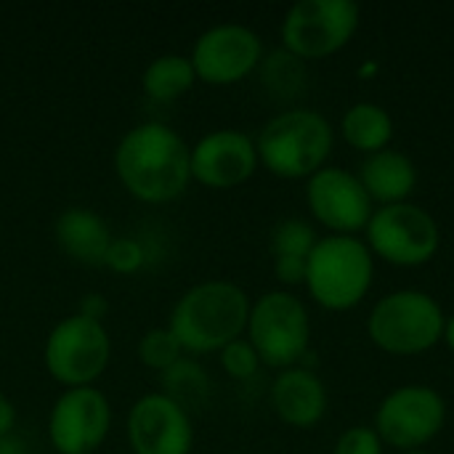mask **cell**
<instances>
[{
    "label": "cell",
    "instance_id": "1",
    "mask_svg": "<svg viewBox=\"0 0 454 454\" xmlns=\"http://www.w3.org/2000/svg\"><path fill=\"white\" fill-rule=\"evenodd\" d=\"M122 189L146 205H168L192 184V146L165 122H141L114 146Z\"/></svg>",
    "mask_w": 454,
    "mask_h": 454
},
{
    "label": "cell",
    "instance_id": "2",
    "mask_svg": "<svg viewBox=\"0 0 454 454\" xmlns=\"http://www.w3.org/2000/svg\"><path fill=\"white\" fill-rule=\"evenodd\" d=\"M253 301L229 279H207L189 287L170 311L168 330L186 356L218 354L245 338Z\"/></svg>",
    "mask_w": 454,
    "mask_h": 454
},
{
    "label": "cell",
    "instance_id": "3",
    "mask_svg": "<svg viewBox=\"0 0 454 454\" xmlns=\"http://www.w3.org/2000/svg\"><path fill=\"white\" fill-rule=\"evenodd\" d=\"M258 162L277 178L309 181L327 168L335 149L333 122L309 106H290L277 112L255 138Z\"/></svg>",
    "mask_w": 454,
    "mask_h": 454
},
{
    "label": "cell",
    "instance_id": "4",
    "mask_svg": "<svg viewBox=\"0 0 454 454\" xmlns=\"http://www.w3.org/2000/svg\"><path fill=\"white\" fill-rule=\"evenodd\" d=\"M375 282V258L359 237H319L306 263L303 287L325 311L343 314L364 303Z\"/></svg>",
    "mask_w": 454,
    "mask_h": 454
},
{
    "label": "cell",
    "instance_id": "5",
    "mask_svg": "<svg viewBox=\"0 0 454 454\" xmlns=\"http://www.w3.org/2000/svg\"><path fill=\"white\" fill-rule=\"evenodd\" d=\"M447 314L426 290H394L383 295L367 319L375 348L391 356H420L442 343Z\"/></svg>",
    "mask_w": 454,
    "mask_h": 454
},
{
    "label": "cell",
    "instance_id": "6",
    "mask_svg": "<svg viewBox=\"0 0 454 454\" xmlns=\"http://www.w3.org/2000/svg\"><path fill=\"white\" fill-rule=\"evenodd\" d=\"M245 338L255 348L261 364L290 370L309 354L311 317L306 303L290 290H271L253 301Z\"/></svg>",
    "mask_w": 454,
    "mask_h": 454
},
{
    "label": "cell",
    "instance_id": "7",
    "mask_svg": "<svg viewBox=\"0 0 454 454\" xmlns=\"http://www.w3.org/2000/svg\"><path fill=\"white\" fill-rule=\"evenodd\" d=\"M362 11L354 0H298L279 24L282 51L298 61H319L343 51L359 32Z\"/></svg>",
    "mask_w": 454,
    "mask_h": 454
},
{
    "label": "cell",
    "instance_id": "8",
    "mask_svg": "<svg viewBox=\"0 0 454 454\" xmlns=\"http://www.w3.org/2000/svg\"><path fill=\"white\" fill-rule=\"evenodd\" d=\"M112 340L104 322L69 314L53 325L43 346V364L61 388L93 386L109 367Z\"/></svg>",
    "mask_w": 454,
    "mask_h": 454
},
{
    "label": "cell",
    "instance_id": "9",
    "mask_svg": "<svg viewBox=\"0 0 454 454\" xmlns=\"http://www.w3.org/2000/svg\"><path fill=\"white\" fill-rule=\"evenodd\" d=\"M364 242L372 258L399 269H418L436 258L442 247V229L426 207L399 202L375 207L364 229Z\"/></svg>",
    "mask_w": 454,
    "mask_h": 454
},
{
    "label": "cell",
    "instance_id": "10",
    "mask_svg": "<svg viewBox=\"0 0 454 454\" xmlns=\"http://www.w3.org/2000/svg\"><path fill=\"white\" fill-rule=\"evenodd\" d=\"M447 423L444 396L420 383L399 386L378 404L372 428L386 447L399 452H415L431 444Z\"/></svg>",
    "mask_w": 454,
    "mask_h": 454
},
{
    "label": "cell",
    "instance_id": "11",
    "mask_svg": "<svg viewBox=\"0 0 454 454\" xmlns=\"http://www.w3.org/2000/svg\"><path fill=\"white\" fill-rule=\"evenodd\" d=\"M200 82L223 88L250 77L263 61V40L255 29L237 21L213 24L205 29L189 53Z\"/></svg>",
    "mask_w": 454,
    "mask_h": 454
},
{
    "label": "cell",
    "instance_id": "12",
    "mask_svg": "<svg viewBox=\"0 0 454 454\" xmlns=\"http://www.w3.org/2000/svg\"><path fill=\"white\" fill-rule=\"evenodd\" d=\"M112 428L109 399L96 388H64L48 415V442L59 454H96Z\"/></svg>",
    "mask_w": 454,
    "mask_h": 454
},
{
    "label": "cell",
    "instance_id": "13",
    "mask_svg": "<svg viewBox=\"0 0 454 454\" xmlns=\"http://www.w3.org/2000/svg\"><path fill=\"white\" fill-rule=\"evenodd\" d=\"M306 205L314 221L338 237H356L375 213L359 176L340 165H327L306 181Z\"/></svg>",
    "mask_w": 454,
    "mask_h": 454
},
{
    "label": "cell",
    "instance_id": "14",
    "mask_svg": "<svg viewBox=\"0 0 454 454\" xmlns=\"http://www.w3.org/2000/svg\"><path fill=\"white\" fill-rule=\"evenodd\" d=\"M125 434L133 454H192L194 447L189 410L162 391L133 402Z\"/></svg>",
    "mask_w": 454,
    "mask_h": 454
},
{
    "label": "cell",
    "instance_id": "15",
    "mask_svg": "<svg viewBox=\"0 0 454 454\" xmlns=\"http://www.w3.org/2000/svg\"><path fill=\"white\" fill-rule=\"evenodd\" d=\"M258 168L255 138L234 128L210 130L192 146V181L215 192L242 186Z\"/></svg>",
    "mask_w": 454,
    "mask_h": 454
},
{
    "label": "cell",
    "instance_id": "16",
    "mask_svg": "<svg viewBox=\"0 0 454 454\" xmlns=\"http://www.w3.org/2000/svg\"><path fill=\"white\" fill-rule=\"evenodd\" d=\"M271 410L274 415L298 431H311L317 428L330 407L327 386L322 378L309 370V367H290L277 375L271 383Z\"/></svg>",
    "mask_w": 454,
    "mask_h": 454
},
{
    "label": "cell",
    "instance_id": "17",
    "mask_svg": "<svg viewBox=\"0 0 454 454\" xmlns=\"http://www.w3.org/2000/svg\"><path fill=\"white\" fill-rule=\"evenodd\" d=\"M359 181L364 192L370 194L372 205H399L410 202L415 186H418V165L399 149H383L370 157H364L359 168Z\"/></svg>",
    "mask_w": 454,
    "mask_h": 454
},
{
    "label": "cell",
    "instance_id": "18",
    "mask_svg": "<svg viewBox=\"0 0 454 454\" xmlns=\"http://www.w3.org/2000/svg\"><path fill=\"white\" fill-rule=\"evenodd\" d=\"M53 239L64 255L85 266H104L112 245L106 221L90 207H67L53 223Z\"/></svg>",
    "mask_w": 454,
    "mask_h": 454
},
{
    "label": "cell",
    "instance_id": "19",
    "mask_svg": "<svg viewBox=\"0 0 454 454\" xmlns=\"http://www.w3.org/2000/svg\"><path fill=\"white\" fill-rule=\"evenodd\" d=\"M319 237L314 226L303 218H285L271 231L274 277L285 287H298L306 279V263Z\"/></svg>",
    "mask_w": 454,
    "mask_h": 454
},
{
    "label": "cell",
    "instance_id": "20",
    "mask_svg": "<svg viewBox=\"0 0 454 454\" xmlns=\"http://www.w3.org/2000/svg\"><path fill=\"white\" fill-rule=\"evenodd\" d=\"M394 117L388 114L386 106L375 101H356L348 106L340 117V136L343 141L362 152V154H375L391 146L394 141Z\"/></svg>",
    "mask_w": 454,
    "mask_h": 454
},
{
    "label": "cell",
    "instance_id": "21",
    "mask_svg": "<svg viewBox=\"0 0 454 454\" xmlns=\"http://www.w3.org/2000/svg\"><path fill=\"white\" fill-rule=\"evenodd\" d=\"M197 82V72L189 61V56L181 53H162L146 64L141 72V90L146 98L157 104H170L189 93Z\"/></svg>",
    "mask_w": 454,
    "mask_h": 454
},
{
    "label": "cell",
    "instance_id": "22",
    "mask_svg": "<svg viewBox=\"0 0 454 454\" xmlns=\"http://www.w3.org/2000/svg\"><path fill=\"white\" fill-rule=\"evenodd\" d=\"M138 362L152 370V372H168L170 367H176L186 354L181 348V343L176 340V335L168 327H154L149 333L141 335L138 340Z\"/></svg>",
    "mask_w": 454,
    "mask_h": 454
},
{
    "label": "cell",
    "instance_id": "23",
    "mask_svg": "<svg viewBox=\"0 0 454 454\" xmlns=\"http://www.w3.org/2000/svg\"><path fill=\"white\" fill-rule=\"evenodd\" d=\"M162 383H165V391L162 394H168L170 399H176L178 404H189V402H200L205 394H207V375H205V370L197 364V362H192V359H181L176 367H170L168 372H162Z\"/></svg>",
    "mask_w": 454,
    "mask_h": 454
},
{
    "label": "cell",
    "instance_id": "24",
    "mask_svg": "<svg viewBox=\"0 0 454 454\" xmlns=\"http://www.w3.org/2000/svg\"><path fill=\"white\" fill-rule=\"evenodd\" d=\"M258 69H263V82L274 96H293L295 93L293 85H298L303 74V61H298L287 51H279L263 59Z\"/></svg>",
    "mask_w": 454,
    "mask_h": 454
},
{
    "label": "cell",
    "instance_id": "25",
    "mask_svg": "<svg viewBox=\"0 0 454 454\" xmlns=\"http://www.w3.org/2000/svg\"><path fill=\"white\" fill-rule=\"evenodd\" d=\"M218 359H221L223 372L234 380H250L261 370V359L247 338H239V340L229 343L226 348H221Z\"/></svg>",
    "mask_w": 454,
    "mask_h": 454
},
{
    "label": "cell",
    "instance_id": "26",
    "mask_svg": "<svg viewBox=\"0 0 454 454\" xmlns=\"http://www.w3.org/2000/svg\"><path fill=\"white\" fill-rule=\"evenodd\" d=\"M146 263V250L138 239L133 237H114L109 250H106V258H104V266L114 274H136L141 266Z\"/></svg>",
    "mask_w": 454,
    "mask_h": 454
},
{
    "label": "cell",
    "instance_id": "27",
    "mask_svg": "<svg viewBox=\"0 0 454 454\" xmlns=\"http://www.w3.org/2000/svg\"><path fill=\"white\" fill-rule=\"evenodd\" d=\"M333 454H386V444L372 426H351L338 436Z\"/></svg>",
    "mask_w": 454,
    "mask_h": 454
},
{
    "label": "cell",
    "instance_id": "28",
    "mask_svg": "<svg viewBox=\"0 0 454 454\" xmlns=\"http://www.w3.org/2000/svg\"><path fill=\"white\" fill-rule=\"evenodd\" d=\"M106 301L101 298V295H85L82 301H80V311L77 314H82V317H90V319H98L101 322V317L106 314Z\"/></svg>",
    "mask_w": 454,
    "mask_h": 454
},
{
    "label": "cell",
    "instance_id": "29",
    "mask_svg": "<svg viewBox=\"0 0 454 454\" xmlns=\"http://www.w3.org/2000/svg\"><path fill=\"white\" fill-rule=\"evenodd\" d=\"M16 426V407L8 396L0 394V436H11Z\"/></svg>",
    "mask_w": 454,
    "mask_h": 454
},
{
    "label": "cell",
    "instance_id": "30",
    "mask_svg": "<svg viewBox=\"0 0 454 454\" xmlns=\"http://www.w3.org/2000/svg\"><path fill=\"white\" fill-rule=\"evenodd\" d=\"M0 454H27L24 452V442L11 436H0Z\"/></svg>",
    "mask_w": 454,
    "mask_h": 454
},
{
    "label": "cell",
    "instance_id": "31",
    "mask_svg": "<svg viewBox=\"0 0 454 454\" xmlns=\"http://www.w3.org/2000/svg\"><path fill=\"white\" fill-rule=\"evenodd\" d=\"M442 343L450 348L454 354V314L452 317H447V322H444V335H442Z\"/></svg>",
    "mask_w": 454,
    "mask_h": 454
},
{
    "label": "cell",
    "instance_id": "32",
    "mask_svg": "<svg viewBox=\"0 0 454 454\" xmlns=\"http://www.w3.org/2000/svg\"><path fill=\"white\" fill-rule=\"evenodd\" d=\"M407 454H428L426 450H415V452H407Z\"/></svg>",
    "mask_w": 454,
    "mask_h": 454
}]
</instances>
